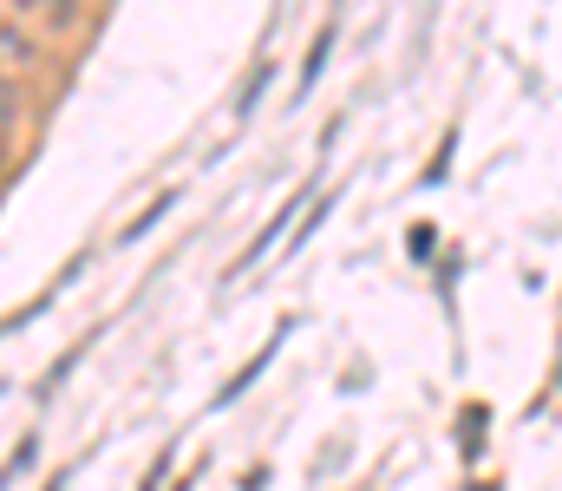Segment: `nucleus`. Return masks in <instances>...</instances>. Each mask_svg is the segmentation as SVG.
<instances>
[{
    "label": "nucleus",
    "instance_id": "f257e3e1",
    "mask_svg": "<svg viewBox=\"0 0 562 491\" xmlns=\"http://www.w3.org/2000/svg\"><path fill=\"white\" fill-rule=\"evenodd\" d=\"M327 46H334V26H321V33H314V53H307V66H301V86H314V79H321V66H327Z\"/></svg>",
    "mask_w": 562,
    "mask_h": 491
},
{
    "label": "nucleus",
    "instance_id": "f03ea898",
    "mask_svg": "<svg viewBox=\"0 0 562 491\" xmlns=\"http://www.w3.org/2000/svg\"><path fill=\"white\" fill-rule=\"evenodd\" d=\"M20 7H33V0H20Z\"/></svg>",
    "mask_w": 562,
    "mask_h": 491
}]
</instances>
